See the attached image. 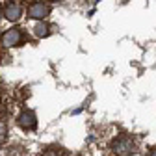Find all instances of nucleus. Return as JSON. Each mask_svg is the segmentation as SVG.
Instances as JSON below:
<instances>
[{
  "mask_svg": "<svg viewBox=\"0 0 156 156\" xmlns=\"http://www.w3.org/2000/svg\"><path fill=\"white\" fill-rule=\"evenodd\" d=\"M47 2H60V0H47Z\"/></svg>",
  "mask_w": 156,
  "mask_h": 156,
  "instance_id": "obj_10",
  "label": "nucleus"
},
{
  "mask_svg": "<svg viewBox=\"0 0 156 156\" xmlns=\"http://www.w3.org/2000/svg\"><path fill=\"white\" fill-rule=\"evenodd\" d=\"M147 156H156V149H152V151H151V152H149Z\"/></svg>",
  "mask_w": 156,
  "mask_h": 156,
  "instance_id": "obj_9",
  "label": "nucleus"
},
{
  "mask_svg": "<svg viewBox=\"0 0 156 156\" xmlns=\"http://www.w3.org/2000/svg\"><path fill=\"white\" fill-rule=\"evenodd\" d=\"M2 47L6 48H13V47H19L23 43V30H19V28H9L2 34Z\"/></svg>",
  "mask_w": 156,
  "mask_h": 156,
  "instance_id": "obj_2",
  "label": "nucleus"
},
{
  "mask_svg": "<svg viewBox=\"0 0 156 156\" xmlns=\"http://www.w3.org/2000/svg\"><path fill=\"white\" fill-rule=\"evenodd\" d=\"M39 156H69V154L60 147H50V149H45Z\"/></svg>",
  "mask_w": 156,
  "mask_h": 156,
  "instance_id": "obj_7",
  "label": "nucleus"
},
{
  "mask_svg": "<svg viewBox=\"0 0 156 156\" xmlns=\"http://www.w3.org/2000/svg\"><path fill=\"white\" fill-rule=\"evenodd\" d=\"M6 138H8V126H6V123L2 119H0V145L6 141Z\"/></svg>",
  "mask_w": 156,
  "mask_h": 156,
  "instance_id": "obj_8",
  "label": "nucleus"
},
{
  "mask_svg": "<svg viewBox=\"0 0 156 156\" xmlns=\"http://www.w3.org/2000/svg\"><path fill=\"white\" fill-rule=\"evenodd\" d=\"M17 125L24 128V130H34L35 125H37V119H35V113L32 110H23L21 115L17 117Z\"/></svg>",
  "mask_w": 156,
  "mask_h": 156,
  "instance_id": "obj_4",
  "label": "nucleus"
},
{
  "mask_svg": "<svg viewBox=\"0 0 156 156\" xmlns=\"http://www.w3.org/2000/svg\"><path fill=\"white\" fill-rule=\"evenodd\" d=\"M0 19H2V9H0Z\"/></svg>",
  "mask_w": 156,
  "mask_h": 156,
  "instance_id": "obj_11",
  "label": "nucleus"
},
{
  "mask_svg": "<svg viewBox=\"0 0 156 156\" xmlns=\"http://www.w3.org/2000/svg\"><path fill=\"white\" fill-rule=\"evenodd\" d=\"M4 17L8 19V21H11V23H15V21H19V19L23 17V6H21V2H8L6 4V8H4Z\"/></svg>",
  "mask_w": 156,
  "mask_h": 156,
  "instance_id": "obj_5",
  "label": "nucleus"
},
{
  "mask_svg": "<svg viewBox=\"0 0 156 156\" xmlns=\"http://www.w3.org/2000/svg\"><path fill=\"white\" fill-rule=\"evenodd\" d=\"M50 15V6L43 4V2H34L28 8V17L34 19V21H43Z\"/></svg>",
  "mask_w": 156,
  "mask_h": 156,
  "instance_id": "obj_3",
  "label": "nucleus"
},
{
  "mask_svg": "<svg viewBox=\"0 0 156 156\" xmlns=\"http://www.w3.org/2000/svg\"><path fill=\"white\" fill-rule=\"evenodd\" d=\"M34 32H35L37 37H48V34H50V26H48L47 23L41 21V23H37V24H35Z\"/></svg>",
  "mask_w": 156,
  "mask_h": 156,
  "instance_id": "obj_6",
  "label": "nucleus"
},
{
  "mask_svg": "<svg viewBox=\"0 0 156 156\" xmlns=\"http://www.w3.org/2000/svg\"><path fill=\"white\" fill-rule=\"evenodd\" d=\"M110 151L115 156H132V154H136L138 147H136V141L130 136L121 134V136H117V138H113L110 141Z\"/></svg>",
  "mask_w": 156,
  "mask_h": 156,
  "instance_id": "obj_1",
  "label": "nucleus"
}]
</instances>
